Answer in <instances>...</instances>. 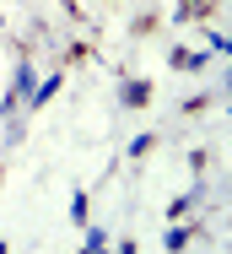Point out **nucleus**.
I'll return each mask as SVG.
<instances>
[{
    "mask_svg": "<svg viewBox=\"0 0 232 254\" xmlns=\"http://www.w3.org/2000/svg\"><path fill=\"white\" fill-rule=\"evenodd\" d=\"M16 98H33V70H27V65L16 70Z\"/></svg>",
    "mask_w": 232,
    "mask_h": 254,
    "instance_id": "obj_1",
    "label": "nucleus"
}]
</instances>
